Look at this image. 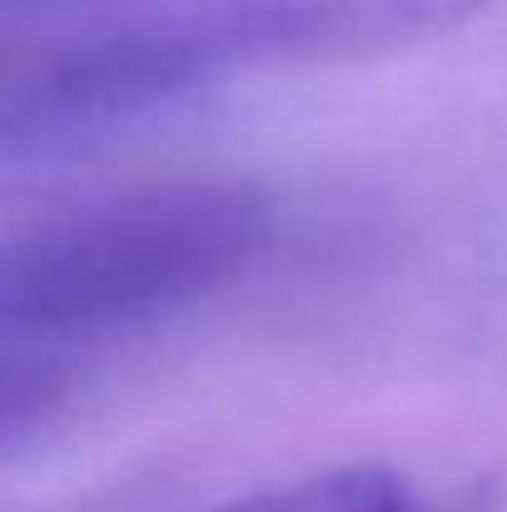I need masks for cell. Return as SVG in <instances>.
I'll return each instance as SVG.
<instances>
[{
    "mask_svg": "<svg viewBox=\"0 0 507 512\" xmlns=\"http://www.w3.org/2000/svg\"><path fill=\"white\" fill-rule=\"evenodd\" d=\"M488 0H145L65 40L10 80L5 140L85 135L189 90L269 70L403 50L458 30Z\"/></svg>",
    "mask_w": 507,
    "mask_h": 512,
    "instance_id": "6da1fadb",
    "label": "cell"
},
{
    "mask_svg": "<svg viewBox=\"0 0 507 512\" xmlns=\"http://www.w3.org/2000/svg\"><path fill=\"white\" fill-rule=\"evenodd\" d=\"M274 204L244 179H179L65 214L0 269L5 383L60 353L145 329L229 284L269 239Z\"/></svg>",
    "mask_w": 507,
    "mask_h": 512,
    "instance_id": "7a4b0ae2",
    "label": "cell"
},
{
    "mask_svg": "<svg viewBox=\"0 0 507 512\" xmlns=\"http://www.w3.org/2000/svg\"><path fill=\"white\" fill-rule=\"evenodd\" d=\"M214 512H473L468 503L438 498L408 473L393 468H334L314 473L284 488H259L249 498H234Z\"/></svg>",
    "mask_w": 507,
    "mask_h": 512,
    "instance_id": "3957f363",
    "label": "cell"
}]
</instances>
